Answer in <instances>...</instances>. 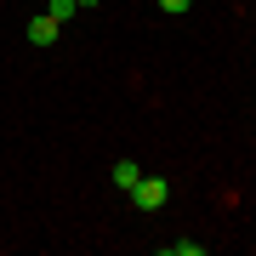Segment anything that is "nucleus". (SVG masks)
<instances>
[{"label":"nucleus","mask_w":256,"mask_h":256,"mask_svg":"<svg viewBox=\"0 0 256 256\" xmlns=\"http://www.w3.org/2000/svg\"><path fill=\"white\" fill-rule=\"evenodd\" d=\"M74 6H80V12H97V0H74Z\"/></svg>","instance_id":"0eeeda50"},{"label":"nucleus","mask_w":256,"mask_h":256,"mask_svg":"<svg viewBox=\"0 0 256 256\" xmlns=\"http://www.w3.org/2000/svg\"><path fill=\"white\" fill-rule=\"evenodd\" d=\"M46 12H52L57 23H68V18H74V12H80V6H74V0H46Z\"/></svg>","instance_id":"39448f33"},{"label":"nucleus","mask_w":256,"mask_h":256,"mask_svg":"<svg viewBox=\"0 0 256 256\" xmlns=\"http://www.w3.org/2000/svg\"><path fill=\"white\" fill-rule=\"evenodd\" d=\"M131 200H137V210H160L165 200H171V182H165V176H137Z\"/></svg>","instance_id":"f257e3e1"},{"label":"nucleus","mask_w":256,"mask_h":256,"mask_svg":"<svg viewBox=\"0 0 256 256\" xmlns=\"http://www.w3.org/2000/svg\"><path fill=\"white\" fill-rule=\"evenodd\" d=\"M165 256H205V245H200V239H171Z\"/></svg>","instance_id":"20e7f679"},{"label":"nucleus","mask_w":256,"mask_h":256,"mask_svg":"<svg viewBox=\"0 0 256 256\" xmlns=\"http://www.w3.org/2000/svg\"><path fill=\"white\" fill-rule=\"evenodd\" d=\"M137 176H142V171H137V160H120V165H114V188H126V194H131V188H137Z\"/></svg>","instance_id":"7ed1b4c3"},{"label":"nucleus","mask_w":256,"mask_h":256,"mask_svg":"<svg viewBox=\"0 0 256 256\" xmlns=\"http://www.w3.org/2000/svg\"><path fill=\"white\" fill-rule=\"evenodd\" d=\"M57 34H63V23H57L52 12H40V18L28 23V40H34V46H57Z\"/></svg>","instance_id":"f03ea898"},{"label":"nucleus","mask_w":256,"mask_h":256,"mask_svg":"<svg viewBox=\"0 0 256 256\" xmlns=\"http://www.w3.org/2000/svg\"><path fill=\"white\" fill-rule=\"evenodd\" d=\"M194 0H160V12H188Z\"/></svg>","instance_id":"423d86ee"}]
</instances>
